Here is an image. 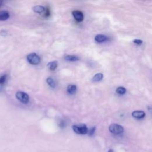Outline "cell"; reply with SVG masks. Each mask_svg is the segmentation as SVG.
<instances>
[{"label": "cell", "mask_w": 152, "mask_h": 152, "mask_svg": "<svg viewBox=\"0 0 152 152\" xmlns=\"http://www.w3.org/2000/svg\"><path fill=\"white\" fill-rule=\"evenodd\" d=\"M27 60L30 64L34 65H38L41 62L40 57L35 53H33L29 54L27 56Z\"/></svg>", "instance_id": "6da1fadb"}, {"label": "cell", "mask_w": 152, "mask_h": 152, "mask_svg": "<svg viewBox=\"0 0 152 152\" xmlns=\"http://www.w3.org/2000/svg\"><path fill=\"white\" fill-rule=\"evenodd\" d=\"M73 131L78 134H86L88 132V128L85 124L74 125L73 126Z\"/></svg>", "instance_id": "7a4b0ae2"}, {"label": "cell", "mask_w": 152, "mask_h": 152, "mask_svg": "<svg viewBox=\"0 0 152 152\" xmlns=\"http://www.w3.org/2000/svg\"><path fill=\"white\" fill-rule=\"evenodd\" d=\"M109 130L111 132L116 135L121 134L124 132L123 127L121 125H118L117 124H111L109 127Z\"/></svg>", "instance_id": "3957f363"}, {"label": "cell", "mask_w": 152, "mask_h": 152, "mask_svg": "<svg viewBox=\"0 0 152 152\" xmlns=\"http://www.w3.org/2000/svg\"><path fill=\"white\" fill-rule=\"evenodd\" d=\"M15 96H16L17 99H18L20 101V102H21L23 104H26L29 102V96L27 93H26L23 92H17Z\"/></svg>", "instance_id": "277c9868"}, {"label": "cell", "mask_w": 152, "mask_h": 152, "mask_svg": "<svg viewBox=\"0 0 152 152\" xmlns=\"http://www.w3.org/2000/svg\"><path fill=\"white\" fill-rule=\"evenodd\" d=\"M72 14L74 19L77 22H81L84 20V14L82 11L80 10H74L73 11Z\"/></svg>", "instance_id": "5b68a950"}, {"label": "cell", "mask_w": 152, "mask_h": 152, "mask_svg": "<svg viewBox=\"0 0 152 152\" xmlns=\"http://www.w3.org/2000/svg\"><path fill=\"white\" fill-rule=\"evenodd\" d=\"M145 112L142 111H135L132 113V116L138 120L142 119L145 116Z\"/></svg>", "instance_id": "8992f818"}, {"label": "cell", "mask_w": 152, "mask_h": 152, "mask_svg": "<svg viewBox=\"0 0 152 152\" xmlns=\"http://www.w3.org/2000/svg\"><path fill=\"white\" fill-rule=\"evenodd\" d=\"M109 38L104 35H97L95 38V40L96 42L97 43H102V42H105L108 41Z\"/></svg>", "instance_id": "52a82bcc"}, {"label": "cell", "mask_w": 152, "mask_h": 152, "mask_svg": "<svg viewBox=\"0 0 152 152\" xmlns=\"http://www.w3.org/2000/svg\"><path fill=\"white\" fill-rule=\"evenodd\" d=\"M10 18V13L7 11H0V21H6Z\"/></svg>", "instance_id": "ba28073f"}, {"label": "cell", "mask_w": 152, "mask_h": 152, "mask_svg": "<svg viewBox=\"0 0 152 152\" xmlns=\"http://www.w3.org/2000/svg\"><path fill=\"white\" fill-rule=\"evenodd\" d=\"M8 76L7 74H4L0 77V92L3 91L4 86L7 80Z\"/></svg>", "instance_id": "9c48e42d"}, {"label": "cell", "mask_w": 152, "mask_h": 152, "mask_svg": "<svg viewBox=\"0 0 152 152\" xmlns=\"http://www.w3.org/2000/svg\"><path fill=\"white\" fill-rule=\"evenodd\" d=\"M33 11L36 13L42 14L45 12V8L42 6H36L33 7Z\"/></svg>", "instance_id": "30bf717a"}, {"label": "cell", "mask_w": 152, "mask_h": 152, "mask_svg": "<svg viewBox=\"0 0 152 152\" xmlns=\"http://www.w3.org/2000/svg\"><path fill=\"white\" fill-rule=\"evenodd\" d=\"M48 67L50 70L54 71L58 67V62L57 61H54L52 62H50L48 64Z\"/></svg>", "instance_id": "8fae6325"}, {"label": "cell", "mask_w": 152, "mask_h": 152, "mask_svg": "<svg viewBox=\"0 0 152 152\" xmlns=\"http://www.w3.org/2000/svg\"><path fill=\"white\" fill-rule=\"evenodd\" d=\"M65 60L67 61L70 62H74L80 60V58L78 56L76 55H67L65 57Z\"/></svg>", "instance_id": "7c38bea8"}, {"label": "cell", "mask_w": 152, "mask_h": 152, "mask_svg": "<svg viewBox=\"0 0 152 152\" xmlns=\"http://www.w3.org/2000/svg\"><path fill=\"white\" fill-rule=\"evenodd\" d=\"M77 90V86L74 84H70L69 86L67 87V92L69 94L73 95L76 93Z\"/></svg>", "instance_id": "4fadbf2b"}, {"label": "cell", "mask_w": 152, "mask_h": 152, "mask_svg": "<svg viewBox=\"0 0 152 152\" xmlns=\"http://www.w3.org/2000/svg\"><path fill=\"white\" fill-rule=\"evenodd\" d=\"M46 81H47V83L48 84V85L52 88H55V83L54 80V79L51 77H48L47 79H46Z\"/></svg>", "instance_id": "5bb4252c"}, {"label": "cell", "mask_w": 152, "mask_h": 152, "mask_svg": "<svg viewBox=\"0 0 152 152\" xmlns=\"http://www.w3.org/2000/svg\"><path fill=\"white\" fill-rule=\"evenodd\" d=\"M103 74L102 73H97L96 74L93 78V80L95 82H98L102 80Z\"/></svg>", "instance_id": "9a60e30c"}, {"label": "cell", "mask_w": 152, "mask_h": 152, "mask_svg": "<svg viewBox=\"0 0 152 152\" xmlns=\"http://www.w3.org/2000/svg\"><path fill=\"white\" fill-rule=\"evenodd\" d=\"M126 91H127L126 89L124 87H119V88H118L116 90V92L118 94L121 95H124L126 93Z\"/></svg>", "instance_id": "2e32d148"}, {"label": "cell", "mask_w": 152, "mask_h": 152, "mask_svg": "<svg viewBox=\"0 0 152 152\" xmlns=\"http://www.w3.org/2000/svg\"><path fill=\"white\" fill-rule=\"evenodd\" d=\"M133 42H134L135 44H136V45H141L143 44V42L142 40H141V39H134V40L133 41Z\"/></svg>", "instance_id": "e0dca14e"}, {"label": "cell", "mask_w": 152, "mask_h": 152, "mask_svg": "<svg viewBox=\"0 0 152 152\" xmlns=\"http://www.w3.org/2000/svg\"><path fill=\"white\" fill-rule=\"evenodd\" d=\"M50 15V11L49 8H45V11L44 12V16L45 18H48Z\"/></svg>", "instance_id": "ac0fdd59"}, {"label": "cell", "mask_w": 152, "mask_h": 152, "mask_svg": "<svg viewBox=\"0 0 152 152\" xmlns=\"http://www.w3.org/2000/svg\"><path fill=\"white\" fill-rule=\"evenodd\" d=\"M95 130H96V128L95 127H92L90 130V133H89V135L90 136H92L94 134L95 132Z\"/></svg>", "instance_id": "d6986e66"}, {"label": "cell", "mask_w": 152, "mask_h": 152, "mask_svg": "<svg viewBox=\"0 0 152 152\" xmlns=\"http://www.w3.org/2000/svg\"><path fill=\"white\" fill-rule=\"evenodd\" d=\"M65 123L63 121H62L61 123H60V127H61V128H64L65 126Z\"/></svg>", "instance_id": "ffe728a7"}, {"label": "cell", "mask_w": 152, "mask_h": 152, "mask_svg": "<svg viewBox=\"0 0 152 152\" xmlns=\"http://www.w3.org/2000/svg\"><path fill=\"white\" fill-rule=\"evenodd\" d=\"M2 33H3V34H1L2 36H6L7 35V33L6 32H4V31H3Z\"/></svg>", "instance_id": "44dd1931"}, {"label": "cell", "mask_w": 152, "mask_h": 152, "mask_svg": "<svg viewBox=\"0 0 152 152\" xmlns=\"http://www.w3.org/2000/svg\"><path fill=\"white\" fill-rule=\"evenodd\" d=\"M3 4V0H0V7H1Z\"/></svg>", "instance_id": "7402d4cb"}, {"label": "cell", "mask_w": 152, "mask_h": 152, "mask_svg": "<svg viewBox=\"0 0 152 152\" xmlns=\"http://www.w3.org/2000/svg\"><path fill=\"white\" fill-rule=\"evenodd\" d=\"M108 152H113V151L112 149H110V150L108 151Z\"/></svg>", "instance_id": "603a6c76"}]
</instances>
